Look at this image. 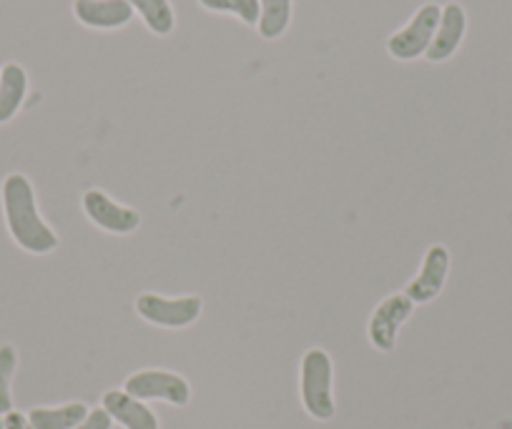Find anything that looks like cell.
<instances>
[{
    "mask_svg": "<svg viewBox=\"0 0 512 429\" xmlns=\"http://www.w3.org/2000/svg\"><path fill=\"white\" fill-rule=\"evenodd\" d=\"M111 422L113 419L106 409H93V412H88V417L83 419L76 429H111Z\"/></svg>",
    "mask_w": 512,
    "mask_h": 429,
    "instance_id": "ac0fdd59",
    "label": "cell"
},
{
    "mask_svg": "<svg viewBox=\"0 0 512 429\" xmlns=\"http://www.w3.org/2000/svg\"><path fill=\"white\" fill-rule=\"evenodd\" d=\"M18 354L11 344L0 347V414L13 412V397H11V379L16 372Z\"/></svg>",
    "mask_w": 512,
    "mask_h": 429,
    "instance_id": "e0dca14e",
    "label": "cell"
},
{
    "mask_svg": "<svg viewBox=\"0 0 512 429\" xmlns=\"http://www.w3.org/2000/svg\"><path fill=\"white\" fill-rule=\"evenodd\" d=\"M412 302L407 294H392L384 299L377 309H374L372 319H369V342L379 352H392L397 344V334H400L402 324L410 319Z\"/></svg>",
    "mask_w": 512,
    "mask_h": 429,
    "instance_id": "8992f818",
    "label": "cell"
},
{
    "mask_svg": "<svg viewBox=\"0 0 512 429\" xmlns=\"http://www.w3.org/2000/svg\"><path fill=\"white\" fill-rule=\"evenodd\" d=\"M103 409L126 429H159V419L141 399L118 392V389L103 394Z\"/></svg>",
    "mask_w": 512,
    "mask_h": 429,
    "instance_id": "8fae6325",
    "label": "cell"
},
{
    "mask_svg": "<svg viewBox=\"0 0 512 429\" xmlns=\"http://www.w3.org/2000/svg\"><path fill=\"white\" fill-rule=\"evenodd\" d=\"M131 8L144 18L151 33L156 36H169L176 26V13L169 0H128Z\"/></svg>",
    "mask_w": 512,
    "mask_h": 429,
    "instance_id": "9a60e30c",
    "label": "cell"
},
{
    "mask_svg": "<svg viewBox=\"0 0 512 429\" xmlns=\"http://www.w3.org/2000/svg\"><path fill=\"white\" fill-rule=\"evenodd\" d=\"M440 16L442 8L437 3H425L402 31L390 36V41H387L390 56L397 61H415V58L425 56L432 38H435L437 26H440Z\"/></svg>",
    "mask_w": 512,
    "mask_h": 429,
    "instance_id": "3957f363",
    "label": "cell"
},
{
    "mask_svg": "<svg viewBox=\"0 0 512 429\" xmlns=\"http://www.w3.org/2000/svg\"><path fill=\"white\" fill-rule=\"evenodd\" d=\"M292 21V0H259V36L277 41Z\"/></svg>",
    "mask_w": 512,
    "mask_h": 429,
    "instance_id": "5bb4252c",
    "label": "cell"
},
{
    "mask_svg": "<svg viewBox=\"0 0 512 429\" xmlns=\"http://www.w3.org/2000/svg\"><path fill=\"white\" fill-rule=\"evenodd\" d=\"M206 11L214 13H231L246 26H256L259 23V0H199Z\"/></svg>",
    "mask_w": 512,
    "mask_h": 429,
    "instance_id": "2e32d148",
    "label": "cell"
},
{
    "mask_svg": "<svg viewBox=\"0 0 512 429\" xmlns=\"http://www.w3.org/2000/svg\"><path fill=\"white\" fill-rule=\"evenodd\" d=\"M467 31V16H465V8L460 3H447L442 8V16H440V26H437L435 38H432L430 48H427V61L432 63H440L447 61L452 53L460 48L462 38H465Z\"/></svg>",
    "mask_w": 512,
    "mask_h": 429,
    "instance_id": "9c48e42d",
    "label": "cell"
},
{
    "mask_svg": "<svg viewBox=\"0 0 512 429\" xmlns=\"http://www.w3.org/2000/svg\"><path fill=\"white\" fill-rule=\"evenodd\" d=\"M126 394L136 399H164V402L184 407L191 399V387L181 374L164 369H146L126 379Z\"/></svg>",
    "mask_w": 512,
    "mask_h": 429,
    "instance_id": "5b68a950",
    "label": "cell"
},
{
    "mask_svg": "<svg viewBox=\"0 0 512 429\" xmlns=\"http://www.w3.org/2000/svg\"><path fill=\"white\" fill-rule=\"evenodd\" d=\"M3 211L13 241L31 254H48L58 246V236L41 219L31 181L23 174H11L3 181Z\"/></svg>",
    "mask_w": 512,
    "mask_h": 429,
    "instance_id": "6da1fadb",
    "label": "cell"
},
{
    "mask_svg": "<svg viewBox=\"0 0 512 429\" xmlns=\"http://www.w3.org/2000/svg\"><path fill=\"white\" fill-rule=\"evenodd\" d=\"M83 211L93 224L101 226L103 231H111V234H131L141 224V216L134 209L116 204L111 196L98 189L83 194Z\"/></svg>",
    "mask_w": 512,
    "mask_h": 429,
    "instance_id": "52a82bcc",
    "label": "cell"
},
{
    "mask_svg": "<svg viewBox=\"0 0 512 429\" xmlns=\"http://www.w3.org/2000/svg\"><path fill=\"white\" fill-rule=\"evenodd\" d=\"M334 367L332 359L324 349H309L302 359V404L314 419L334 417V394H332Z\"/></svg>",
    "mask_w": 512,
    "mask_h": 429,
    "instance_id": "7a4b0ae2",
    "label": "cell"
},
{
    "mask_svg": "<svg viewBox=\"0 0 512 429\" xmlns=\"http://www.w3.org/2000/svg\"><path fill=\"white\" fill-rule=\"evenodd\" d=\"M3 424H6V429H33V424L28 422L26 414L21 412H8L6 419H3Z\"/></svg>",
    "mask_w": 512,
    "mask_h": 429,
    "instance_id": "d6986e66",
    "label": "cell"
},
{
    "mask_svg": "<svg viewBox=\"0 0 512 429\" xmlns=\"http://www.w3.org/2000/svg\"><path fill=\"white\" fill-rule=\"evenodd\" d=\"M28 76L18 63H6L0 71V123H8L23 106Z\"/></svg>",
    "mask_w": 512,
    "mask_h": 429,
    "instance_id": "7c38bea8",
    "label": "cell"
},
{
    "mask_svg": "<svg viewBox=\"0 0 512 429\" xmlns=\"http://www.w3.org/2000/svg\"><path fill=\"white\" fill-rule=\"evenodd\" d=\"M136 312L146 322L166 329H184L201 317V299L199 297H179L166 299L159 294H141L136 299Z\"/></svg>",
    "mask_w": 512,
    "mask_h": 429,
    "instance_id": "277c9868",
    "label": "cell"
},
{
    "mask_svg": "<svg viewBox=\"0 0 512 429\" xmlns=\"http://www.w3.org/2000/svg\"><path fill=\"white\" fill-rule=\"evenodd\" d=\"M73 13L83 26L101 28V31L121 28L134 18V8L128 0H76Z\"/></svg>",
    "mask_w": 512,
    "mask_h": 429,
    "instance_id": "30bf717a",
    "label": "cell"
},
{
    "mask_svg": "<svg viewBox=\"0 0 512 429\" xmlns=\"http://www.w3.org/2000/svg\"><path fill=\"white\" fill-rule=\"evenodd\" d=\"M447 274H450V251L442 244H435L427 249L422 269L415 279L407 284V297L415 304H427L445 289Z\"/></svg>",
    "mask_w": 512,
    "mask_h": 429,
    "instance_id": "ba28073f",
    "label": "cell"
},
{
    "mask_svg": "<svg viewBox=\"0 0 512 429\" xmlns=\"http://www.w3.org/2000/svg\"><path fill=\"white\" fill-rule=\"evenodd\" d=\"M88 417V407L83 402L63 404V407H36L28 412V422L33 429H76Z\"/></svg>",
    "mask_w": 512,
    "mask_h": 429,
    "instance_id": "4fadbf2b",
    "label": "cell"
},
{
    "mask_svg": "<svg viewBox=\"0 0 512 429\" xmlns=\"http://www.w3.org/2000/svg\"><path fill=\"white\" fill-rule=\"evenodd\" d=\"M0 429H6V424H3V419H0Z\"/></svg>",
    "mask_w": 512,
    "mask_h": 429,
    "instance_id": "ffe728a7",
    "label": "cell"
}]
</instances>
